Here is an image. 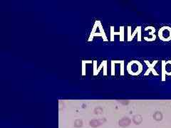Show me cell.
Returning <instances> with one entry per match:
<instances>
[{
  "mask_svg": "<svg viewBox=\"0 0 171 128\" xmlns=\"http://www.w3.org/2000/svg\"><path fill=\"white\" fill-rule=\"evenodd\" d=\"M120 75L123 76L124 75V61H120Z\"/></svg>",
  "mask_w": 171,
  "mask_h": 128,
  "instance_id": "4fadbf2b",
  "label": "cell"
},
{
  "mask_svg": "<svg viewBox=\"0 0 171 128\" xmlns=\"http://www.w3.org/2000/svg\"><path fill=\"white\" fill-rule=\"evenodd\" d=\"M130 122H131V120L128 118L126 117V118H123L122 120H120L119 121V125L121 127H126V126L129 125Z\"/></svg>",
  "mask_w": 171,
  "mask_h": 128,
  "instance_id": "ba28073f",
  "label": "cell"
},
{
  "mask_svg": "<svg viewBox=\"0 0 171 128\" xmlns=\"http://www.w3.org/2000/svg\"><path fill=\"white\" fill-rule=\"evenodd\" d=\"M138 41H141V27L139 26V30L138 32Z\"/></svg>",
  "mask_w": 171,
  "mask_h": 128,
  "instance_id": "ffe728a7",
  "label": "cell"
},
{
  "mask_svg": "<svg viewBox=\"0 0 171 128\" xmlns=\"http://www.w3.org/2000/svg\"><path fill=\"white\" fill-rule=\"evenodd\" d=\"M159 38L163 41H170L171 40V27L163 26L158 31Z\"/></svg>",
  "mask_w": 171,
  "mask_h": 128,
  "instance_id": "7a4b0ae2",
  "label": "cell"
},
{
  "mask_svg": "<svg viewBox=\"0 0 171 128\" xmlns=\"http://www.w3.org/2000/svg\"><path fill=\"white\" fill-rule=\"evenodd\" d=\"M103 67H104V64H103V62H102V63L101 64V65H100V66H99V67L98 68V71H97V75H98V74L99 73V72H100L101 69V68H102Z\"/></svg>",
  "mask_w": 171,
  "mask_h": 128,
  "instance_id": "44dd1931",
  "label": "cell"
},
{
  "mask_svg": "<svg viewBox=\"0 0 171 128\" xmlns=\"http://www.w3.org/2000/svg\"><path fill=\"white\" fill-rule=\"evenodd\" d=\"M131 26H128V41H131Z\"/></svg>",
  "mask_w": 171,
  "mask_h": 128,
  "instance_id": "e0dca14e",
  "label": "cell"
},
{
  "mask_svg": "<svg viewBox=\"0 0 171 128\" xmlns=\"http://www.w3.org/2000/svg\"><path fill=\"white\" fill-rule=\"evenodd\" d=\"M144 62H145V64L147 65V66L148 67V68L146 73L144 74V76H148V75H149L150 72H151L154 76H159V74L157 73V71H156V69H155V68H154L155 65L158 63V61H154L152 64H150L148 61H144Z\"/></svg>",
  "mask_w": 171,
  "mask_h": 128,
  "instance_id": "5b68a950",
  "label": "cell"
},
{
  "mask_svg": "<svg viewBox=\"0 0 171 128\" xmlns=\"http://www.w3.org/2000/svg\"><path fill=\"white\" fill-rule=\"evenodd\" d=\"M103 64H104V75L106 76L107 75V61H103Z\"/></svg>",
  "mask_w": 171,
  "mask_h": 128,
  "instance_id": "d6986e66",
  "label": "cell"
},
{
  "mask_svg": "<svg viewBox=\"0 0 171 128\" xmlns=\"http://www.w3.org/2000/svg\"><path fill=\"white\" fill-rule=\"evenodd\" d=\"M153 117H154V119L156 120H162L163 116H162V114H161V113L157 112L155 115H153Z\"/></svg>",
  "mask_w": 171,
  "mask_h": 128,
  "instance_id": "5bb4252c",
  "label": "cell"
},
{
  "mask_svg": "<svg viewBox=\"0 0 171 128\" xmlns=\"http://www.w3.org/2000/svg\"><path fill=\"white\" fill-rule=\"evenodd\" d=\"M124 28L123 26H120V32H115L113 26L111 27V41H114V36L115 35H120V41H123L124 40Z\"/></svg>",
  "mask_w": 171,
  "mask_h": 128,
  "instance_id": "8992f818",
  "label": "cell"
},
{
  "mask_svg": "<svg viewBox=\"0 0 171 128\" xmlns=\"http://www.w3.org/2000/svg\"><path fill=\"white\" fill-rule=\"evenodd\" d=\"M115 75V62L114 61H111V76Z\"/></svg>",
  "mask_w": 171,
  "mask_h": 128,
  "instance_id": "2e32d148",
  "label": "cell"
},
{
  "mask_svg": "<svg viewBox=\"0 0 171 128\" xmlns=\"http://www.w3.org/2000/svg\"><path fill=\"white\" fill-rule=\"evenodd\" d=\"M89 124H90V126H91V127H93V128H96V127L99 126V125L101 124V122H100V120H93L90 121Z\"/></svg>",
  "mask_w": 171,
  "mask_h": 128,
  "instance_id": "8fae6325",
  "label": "cell"
},
{
  "mask_svg": "<svg viewBox=\"0 0 171 128\" xmlns=\"http://www.w3.org/2000/svg\"><path fill=\"white\" fill-rule=\"evenodd\" d=\"M91 61H82V75L85 76L86 75V64H91Z\"/></svg>",
  "mask_w": 171,
  "mask_h": 128,
  "instance_id": "30bf717a",
  "label": "cell"
},
{
  "mask_svg": "<svg viewBox=\"0 0 171 128\" xmlns=\"http://www.w3.org/2000/svg\"><path fill=\"white\" fill-rule=\"evenodd\" d=\"M165 75L171 76V61H168L165 63Z\"/></svg>",
  "mask_w": 171,
  "mask_h": 128,
  "instance_id": "52a82bcc",
  "label": "cell"
},
{
  "mask_svg": "<svg viewBox=\"0 0 171 128\" xmlns=\"http://www.w3.org/2000/svg\"><path fill=\"white\" fill-rule=\"evenodd\" d=\"M100 22H101V21H96L95 22L94 26H93V27L92 31H91V35H90L89 38V41H92L94 36H101V37L103 38L104 41H108V39L106 38V36H105V33H101V32L100 31V27H101V24H100V25H99V32L97 33V31H96V30H97V28H98V24H99Z\"/></svg>",
  "mask_w": 171,
  "mask_h": 128,
  "instance_id": "3957f363",
  "label": "cell"
},
{
  "mask_svg": "<svg viewBox=\"0 0 171 128\" xmlns=\"http://www.w3.org/2000/svg\"><path fill=\"white\" fill-rule=\"evenodd\" d=\"M156 29L153 26L145 27L144 29L143 38L146 41H153L156 38V35L155 34Z\"/></svg>",
  "mask_w": 171,
  "mask_h": 128,
  "instance_id": "277c9868",
  "label": "cell"
},
{
  "mask_svg": "<svg viewBox=\"0 0 171 128\" xmlns=\"http://www.w3.org/2000/svg\"><path fill=\"white\" fill-rule=\"evenodd\" d=\"M97 61H93V75L94 76H96L97 75Z\"/></svg>",
  "mask_w": 171,
  "mask_h": 128,
  "instance_id": "9a60e30c",
  "label": "cell"
},
{
  "mask_svg": "<svg viewBox=\"0 0 171 128\" xmlns=\"http://www.w3.org/2000/svg\"><path fill=\"white\" fill-rule=\"evenodd\" d=\"M82 121L81 120H77L75 121V123H74V126L75 127H77V128H79V127H81L82 126Z\"/></svg>",
  "mask_w": 171,
  "mask_h": 128,
  "instance_id": "ac0fdd59",
  "label": "cell"
},
{
  "mask_svg": "<svg viewBox=\"0 0 171 128\" xmlns=\"http://www.w3.org/2000/svg\"><path fill=\"white\" fill-rule=\"evenodd\" d=\"M165 63L166 61H162V81L165 80Z\"/></svg>",
  "mask_w": 171,
  "mask_h": 128,
  "instance_id": "9c48e42d",
  "label": "cell"
},
{
  "mask_svg": "<svg viewBox=\"0 0 171 128\" xmlns=\"http://www.w3.org/2000/svg\"><path fill=\"white\" fill-rule=\"evenodd\" d=\"M142 121V117L141 115H135L133 117V122L136 124V125H139Z\"/></svg>",
  "mask_w": 171,
  "mask_h": 128,
  "instance_id": "7c38bea8",
  "label": "cell"
},
{
  "mask_svg": "<svg viewBox=\"0 0 171 128\" xmlns=\"http://www.w3.org/2000/svg\"><path fill=\"white\" fill-rule=\"evenodd\" d=\"M128 73L131 76H138L143 71V65L140 61H132L129 62L126 67Z\"/></svg>",
  "mask_w": 171,
  "mask_h": 128,
  "instance_id": "6da1fadb",
  "label": "cell"
}]
</instances>
